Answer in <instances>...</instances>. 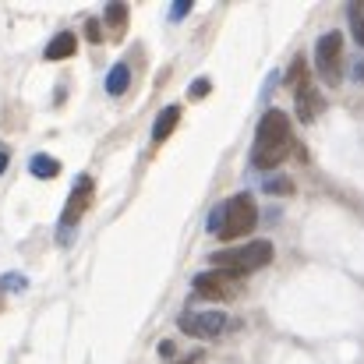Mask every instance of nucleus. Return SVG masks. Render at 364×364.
Returning <instances> with one entry per match:
<instances>
[{
    "label": "nucleus",
    "instance_id": "obj_1",
    "mask_svg": "<svg viewBox=\"0 0 364 364\" xmlns=\"http://www.w3.org/2000/svg\"><path fill=\"white\" fill-rule=\"evenodd\" d=\"M294 145V131H290V117L283 110H265L258 131H255V149H251V163L258 170H276Z\"/></svg>",
    "mask_w": 364,
    "mask_h": 364
},
{
    "label": "nucleus",
    "instance_id": "obj_2",
    "mask_svg": "<svg viewBox=\"0 0 364 364\" xmlns=\"http://www.w3.org/2000/svg\"><path fill=\"white\" fill-rule=\"evenodd\" d=\"M272 262V244L269 241H251L244 247H234V251H216L213 255V265L223 269V272H234L237 279L255 272V269H265Z\"/></svg>",
    "mask_w": 364,
    "mask_h": 364
},
{
    "label": "nucleus",
    "instance_id": "obj_3",
    "mask_svg": "<svg viewBox=\"0 0 364 364\" xmlns=\"http://www.w3.org/2000/svg\"><path fill=\"white\" fill-rule=\"evenodd\" d=\"M220 234L216 237H223V241H234V237H241L247 234L251 227H255V220H258V209H255V202H251V195H234L227 205H220Z\"/></svg>",
    "mask_w": 364,
    "mask_h": 364
},
{
    "label": "nucleus",
    "instance_id": "obj_4",
    "mask_svg": "<svg viewBox=\"0 0 364 364\" xmlns=\"http://www.w3.org/2000/svg\"><path fill=\"white\" fill-rule=\"evenodd\" d=\"M315 68H318V75H322V82L329 89L340 85V78H343V36L340 32L318 36V43H315Z\"/></svg>",
    "mask_w": 364,
    "mask_h": 364
},
{
    "label": "nucleus",
    "instance_id": "obj_5",
    "mask_svg": "<svg viewBox=\"0 0 364 364\" xmlns=\"http://www.w3.org/2000/svg\"><path fill=\"white\" fill-rule=\"evenodd\" d=\"M177 326H181V333H188V336L213 340V336H220V333L227 329V315H223V311H184V315L177 318Z\"/></svg>",
    "mask_w": 364,
    "mask_h": 364
},
{
    "label": "nucleus",
    "instance_id": "obj_6",
    "mask_svg": "<svg viewBox=\"0 0 364 364\" xmlns=\"http://www.w3.org/2000/svg\"><path fill=\"white\" fill-rule=\"evenodd\" d=\"M237 276L234 272H223V269H213V272H198L195 276V294L198 297H209V301H223V297H234L237 294Z\"/></svg>",
    "mask_w": 364,
    "mask_h": 364
},
{
    "label": "nucleus",
    "instance_id": "obj_7",
    "mask_svg": "<svg viewBox=\"0 0 364 364\" xmlns=\"http://www.w3.org/2000/svg\"><path fill=\"white\" fill-rule=\"evenodd\" d=\"M89 202H92V181H89V177H82V181L75 184L71 198H68V209H64V216H60V230H64V241H68L71 227H75V223H78V220L85 216Z\"/></svg>",
    "mask_w": 364,
    "mask_h": 364
},
{
    "label": "nucleus",
    "instance_id": "obj_8",
    "mask_svg": "<svg viewBox=\"0 0 364 364\" xmlns=\"http://www.w3.org/2000/svg\"><path fill=\"white\" fill-rule=\"evenodd\" d=\"M322 107H326V100L318 96V89L304 78V82H297V117L308 124V121H315L318 114H322Z\"/></svg>",
    "mask_w": 364,
    "mask_h": 364
},
{
    "label": "nucleus",
    "instance_id": "obj_9",
    "mask_svg": "<svg viewBox=\"0 0 364 364\" xmlns=\"http://www.w3.org/2000/svg\"><path fill=\"white\" fill-rule=\"evenodd\" d=\"M75 50H78V36L75 32H57L50 39V46H46V60H68V57H75Z\"/></svg>",
    "mask_w": 364,
    "mask_h": 364
},
{
    "label": "nucleus",
    "instance_id": "obj_10",
    "mask_svg": "<svg viewBox=\"0 0 364 364\" xmlns=\"http://www.w3.org/2000/svg\"><path fill=\"white\" fill-rule=\"evenodd\" d=\"M103 25H107V32H110V39H124V32H127V4H107V14H103Z\"/></svg>",
    "mask_w": 364,
    "mask_h": 364
},
{
    "label": "nucleus",
    "instance_id": "obj_11",
    "mask_svg": "<svg viewBox=\"0 0 364 364\" xmlns=\"http://www.w3.org/2000/svg\"><path fill=\"white\" fill-rule=\"evenodd\" d=\"M177 121H181V107H166V110H159V117H156V124H152V141L163 145V141L173 134Z\"/></svg>",
    "mask_w": 364,
    "mask_h": 364
},
{
    "label": "nucleus",
    "instance_id": "obj_12",
    "mask_svg": "<svg viewBox=\"0 0 364 364\" xmlns=\"http://www.w3.org/2000/svg\"><path fill=\"white\" fill-rule=\"evenodd\" d=\"M28 173L39 177V181H53V177L60 173V163H57L53 156H46V152H36L32 163H28Z\"/></svg>",
    "mask_w": 364,
    "mask_h": 364
},
{
    "label": "nucleus",
    "instance_id": "obj_13",
    "mask_svg": "<svg viewBox=\"0 0 364 364\" xmlns=\"http://www.w3.org/2000/svg\"><path fill=\"white\" fill-rule=\"evenodd\" d=\"M127 85H131V68L121 60V64H114L110 75H107V92H110V96H124Z\"/></svg>",
    "mask_w": 364,
    "mask_h": 364
},
{
    "label": "nucleus",
    "instance_id": "obj_14",
    "mask_svg": "<svg viewBox=\"0 0 364 364\" xmlns=\"http://www.w3.org/2000/svg\"><path fill=\"white\" fill-rule=\"evenodd\" d=\"M347 18H350V28H354V39L364 46V7L361 4H350V11H347Z\"/></svg>",
    "mask_w": 364,
    "mask_h": 364
},
{
    "label": "nucleus",
    "instance_id": "obj_15",
    "mask_svg": "<svg viewBox=\"0 0 364 364\" xmlns=\"http://www.w3.org/2000/svg\"><path fill=\"white\" fill-rule=\"evenodd\" d=\"M85 39H89V43H103V39H107L100 18H89V21H85Z\"/></svg>",
    "mask_w": 364,
    "mask_h": 364
},
{
    "label": "nucleus",
    "instance_id": "obj_16",
    "mask_svg": "<svg viewBox=\"0 0 364 364\" xmlns=\"http://www.w3.org/2000/svg\"><path fill=\"white\" fill-rule=\"evenodd\" d=\"M209 89H213V82H209V78H198V82H191V85H188V96H191V100H205V96H209Z\"/></svg>",
    "mask_w": 364,
    "mask_h": 364
},
{
    "label": "nucleus",
    "instance_id": "obj_17",
    "mask_svg": "<svg viewBox=\"0 0 364 364\" xmlns=\"http://www.w3.org/2000/svg\"><path fill=\"white\" fill-rule=\"evenodd\" d=\"M188 11H191V0H173V7H170V18H173V21H181Z\"/></svg>",
    "mask_w": 364,
    "mask_h": 364
},
{
    "label": "nucleus",
    "instance_id": "obj_18",
    "mask_svg": "<svg viewBox=\"0 0 364 364\" xmlns=\"http://www.w3.org/2000/svg\"><path fill=\"white\" fill-rule=\"evenodd\" d=\"M290 188H294V184H290V181H283V177H279V181H276V177H272V181H265V191H272V195H276V191H283V195H287Z\"/></svg>",
    "mask_w": 364,
    "mask_h": 364
},
{
    "label": "nucleus",
    "instance_id": "obj_19",
    "mask_svg": "<svg viewBox=\"0 0 364 364\" xmlns=\"http://www.w3.org/2000/svg\"><path fill=\"white\" fill-rule=\"evenodd\" d=\"M0 287H7V290H21V287H28V279H25V276H4Z\"/></svg>",
    "mask_w": 364,
    "mask_h": 364
},
{
    "label": "nucleus",
    "instance_id": "obj_20",
    "mask_svg": "<svg viewBox=\"0 0 364 364\" xmlns=\"http://www.w3.org/2000/svg\"><path fill=\"white\" fill-rule=\"evenodd\" d=\"M173 350H177V347H173L170 340H163V343H159V358H173Z\"/></svg>",
    "mask_w": 364,
    "mask_h": 364
},
{
    "label": "nucleus",
    "instance_id": "obj_21",
    "mask_svg": "<svg viewBox=\"0 0 364 364\" xmlns=\"http://www.w3.org/2000/svg\"><path fill=\"white\" fill-rule=\"evenodd\" d=\"M7 163H11V152H7V149H0V173L7 170Z\"/></svg>",
    "mask_w": 364,
    "mask_h": 364
},
{
    "label": "nucleus",
    "instance_id": "obj_22",
    "mask_svg": "<svg viewBox=\"0 0 364 364\" xmlns=\"http://www.w3.org/2000/svg\"><path fill=\"white\" fill-rule=\"evenodd\" d=\"M354 78H358V82H364V60H358V64H354Z\"/></svg>",
    "mask_w": 364,
    "mask_h": 364
},
{
    "label": "nucleus",
    "instance_id": "obj_23",
    "mask_svg": "<svg viewBox=\"0 0 364 364\" xmlns=\"http://www.w3.org/2000/svg\"><path fill=\"white\" fill-rule=\"evenodd\" d=\"M0 308H4V294H0Z\"/></svg>",
    "mask_w": 364,
    "mask_h": 364
},
{
    "label": "nucleus",
    "instance_id": "obj_24",
    "mask_svg": "<svg viewBox=\"0 0 364 364\" xmlns=\"http://www.w3.org/2000/svg\"><path fill=\"white\" fill-rule=\"evenodd\" d=\"M361 7H364V4H361Z\"/></svg>",
    "mask_w": 364,
    "mask_h": 364
}]
</instances>
